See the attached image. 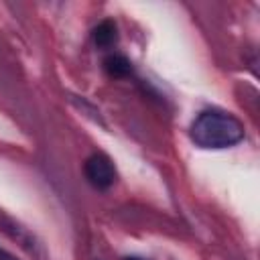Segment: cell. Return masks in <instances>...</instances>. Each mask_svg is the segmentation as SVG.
Returning a JSON list of instances; mask_svg holds the SVG:
<instances>
[{
  "label": "cell",
  "mask_w": 260,
  "mask_h": 260,
  "mask_svg": "<svg viewBox=\"0 0 260 260\" xmlns=\"http://www.w3.org/2000/svg\"><path fill=\"white\" fill-rule=\"evenodd\" d=\"M246 136L244 124L230 112L211 108L197 114L189 126V138L195 146L205 150H221L236 146Z\"/></svg>",
  "instance_id": "1"
},
{
  "label": "cell",
  "mask_w": 260,
  "mask_h": 260,
  "mask_svg": "<svg viewBox=\"0 0 260 260\" xmlns=\"http://www.w3.org/2000/svg\"><path fill=\"white\" fill-rule=\"evenodd\" d=\"M83 173H85L87 183L98 191L110 189L118 177L112 158L104 152H93L91 156H87V160L83 165Z\"/></svg>",
  "instance_id": "2"
},
{
  "label": "cell",
  "mask_w": 260,
  "mask_h": 260,
  "mask_svg": "<svg viewBox=\"0 0 260 260\" xmlns=\"http://www.w3.org/2000/svg\"><path fill=\"white\" fill-rule=\"evenodd\" d=\"M104 71L112 79H124V77H130L132 75V63L122 53H110L104 59Z\"/></svg>",
  "instance_id": "3"
},
{
  "label": "cell",
  "mask_w": 260,
  "mask_h": 260,
  "mask_svg": "<svg viewBox=\"0 0 260 260\" xmlns=\"http://www.w3.org/2000/svg\"><path fill=\"white\" fill-rule=\"evenodd\" d=\"M91 39H93V45L95 47H100V49H112L118 43V26H116V22L110 20V18L102 20L93 28Z\"/></svg>",
  "instance_id": "4"
},
{
  "label": "cell",
  "mask_w": 260,
  "mask_h": 260,
  "mask_svg": "<svg viewBox=\"0 0 260 260\" xmlns=\"http://www.w3.org/2000/svg\"><path fill=\"white\" fill-rule=\"evenodd\" d=\"M0 260H20V258H16L12 252H8L6 248L0 246Z\"/></svg>",
  "instance_id": "5"
},
{
  "label": "cell",
  "mask_w": 260,
  "mask_h": 260,
  "mask_svg": "<svg viewBox=\"0 0 260 260\" xmlns=\"http://www.w3.org/2000/svg\"><path fill=\"white\" fill-rule=\"evenodd\" d=\"M124 260H146V258H140V256H126Z\"/></svg>",
  "instance_id": "6"
}]
</instances>
